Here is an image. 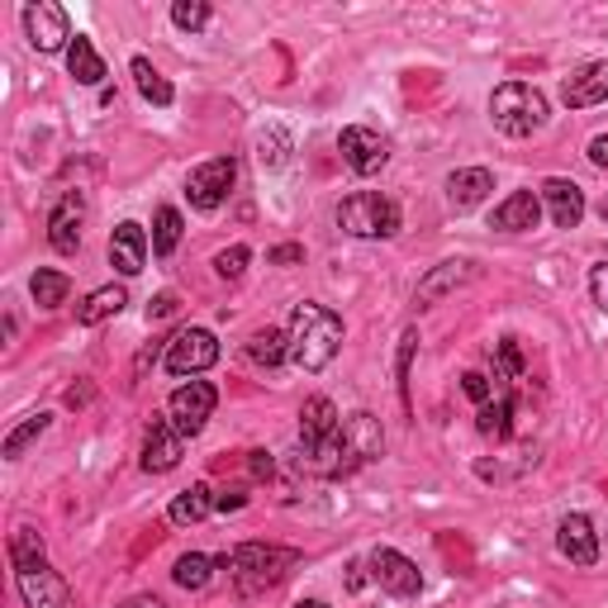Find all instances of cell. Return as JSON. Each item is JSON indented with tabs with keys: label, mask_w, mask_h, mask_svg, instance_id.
I'll use <instances>...</instances> for the list:
<instances>
[{
	"label": "cell",
	"mask_w": 608,
	"mask_h": 608,
	"mask_svg": "<svg viewBox=\"0 0 608 608\" xmlns=\"http://www.w3.org/2000/svg\"><path fill=\"white\" fill-rule=\"evenodd\" d=\"M381 447H385L381 419H376V413H366V409H356L324 442H309V447H300L295 452V466H300L304 476L338 480V476H352L356 466H366L371 456H381Z\"/></svg>",
	"instance_id": "1"
},
{
	"label": "cell",
	"mask_w": 608,
	"mask_h": 608,
	"mask_svg": "<svg viewBox=\"0 0 608 608\" xmlns=\"http://www.w3.org/2000/svg\"><path fill=\"white\" fill-rule=\"evenodd\" d=\"M290 362L300 371H324L328 362L338 356L342 348V319L334 309H324V304H295V314H290Z\"/></svg>",
	"instance_id": "2"
},
{
	"label": "cell",
	"mask_w": 608,
	"mask_h": 608,
	"mask_svg": "<svg viewBox=\"0 0 608 608\" xmlns=\"http://www.w3.org/2000/svg\"><path fill=\"white\" fill-rule=\"evenodd\" d=\"M214 565H224V571L238 580L243 594H261L271 585H281V580L300 565V551L290 547H261V542H247V547H233L224 551Z\"/></svg>",
	"instance_id": "3"
},
{
	"label": "cell",
	"mask_w": 608,
	"mask_h": 608,
	"mask_svg": "<svg viewBox=\"0 0 608 608\" xmlns=\"http://www.w3.org/2000/svg\"><path fill=\"white\" fill-rule=\"evenodd\" d=\"M490 119L508 138H528L547 124V95L528 86V81H508V86L490 95Z\"/></svg>",
	"instance_id": "4"
},
{
	"label": "cell",
	"mask_w": 608,
	"mask_h": 608,
	"mask_svg": "<svg viewBox=\"0 0 608 608\" xmlns=\"http://www.w3.org/2000/svg\"><path fill=\"white\" fill-rule=\"evenodd\" d=\"M338 224L352 238H395L399 233V204L381 190H356L338 204Z\"/></svg>",
	"instance_id": "5"
},
{
	"label": "cell",
	"mask_w": 608,
	"mask_h": 608,
	"mask_svg": "<svg viewBox=\"0 0 608 608\" xmlns=\"http://www.w3.org/2000/svg\"><path fill=\"white\" fill-rule=\"evenodd\" d=\"M214 405H219V390L210 381H186L182 390L167 399V419L176 423V433H182V437H196L200 428L210 423Z\"/></svg>",
	"instance_id": "6"
},
{
	"label": "cell",
	"mask_w": 608,
	"mask_h": 608,
	"mask_svg": "<svg viewBox=\"0 0 608 608\" xmlns=\"http://www.w3.org/2000/svg\"><path fill=\"white\" fill-rule=\"evenodd\" d=\"M219 362V338L210 328H182L167 348V371L172 376H200Z\"/></svg>",
	"instance_id": "7"
},
{
	"label": "cell",
	"mask_w": 608,
	"mask_h": 608,
	"mask_svg": "<svg viewBox=\"0 0 608 608\" xmlns=\"http://www.w3.org/2000/svg\"><path fill=\"white\" fill-rule=\"evenodd\" d=\"M366 565H371V580H376L385 594H395V599H413V594L423 589L419 565H413L405 551H395V547H376Z\"/></svg>",
	"instance_id": "8"
},
{
	"label": "cell",
	"mask_w": 608,
	"mask_h": 608,
	"mask_svg": "<svg viewBox=\"0 0 608 608\" xmlns=\"http://www.w3.org/2000/svg\"><path fill=\"white\" fill-rule=\"evenodd\" d=\"M182 456H186V437L176 433V423L167 419V413H152L148 437H143V471H152V476L176 471Z\"/></svg>",
	"instance_id": "9"
},
{
	"label": "cell",
	"mask_w": 608,
	"mask_h": 608,
	"mask_svg": "<svg viewBox=\"0 0 608 608\" xmlns=\"http://www.w3.org/2000/svg\"><path fill=\"white\" fill-rule=\"evenodd\" d=\"M338 148H342V162H348L356 176H376L385 162H390V143H385L376 129H366V124H352V129H342Z\"/></svg>",
	"instance_id": "10"
},
{
	"label": "cell",
	"mask_w": 608,
	"mask_h": 608,
	"mask_svg": "<svg viewBox=\"0 0 608 608\" xmlns=\"http://www.w3.org/2000/svg\"><path fill=\"white\" fill-rule=\"evenodd\" d=\"M24 30H30V44L38 52H58V48H72V24H67V10L52 5V0H38V5H24Z\"/></svg>",
	"instance_id": "11"
},
{
	"label": "cell",
	"mask_w": 608,
	"mask_h": 608,
	"mask_svg": "<svg viewBox=\"0 0 608 608\" xmlns=\"http://www.w3.org/2000/svg\"><path fill=\"white\" fill-rule=\"evenodd\" d=\"M233 176H238V167H233V157H214V162H204V167H196L186 176V196L196 210H219L229 196V186H233Z\"/></svg>",
	"instance_id": "12"
},
{
	"label": "cell",
	"mask_w": 608,
	"mask_h": 608,
	"mask_svg": "<svg viewBox=\"0 0 608 608\" xmlns=\"http://www.w3.org/2000/svg\"><path fill=\"white\" fill-rule=\"evenodd\" d=\"M20 594L30 608H77L67 580L52 571V565H30V571H20Z\"/></svg>",
	"instance_id": "13"
},
{
	"label": "cell",
	"mask_w": 608,
	"mask_h": 608,
	"mask_svg": "<svg viewBox=\"0 0 608 608\" xmlns=\"http://www.w3.org/2000/svg\"><path fill=\"white\" fill-rule=\"evenodd\" d=\"M81 219H86V200H81V190H72V196H62V204L48 219V243L58 247L62 257H72L81 247Z\"/></svg>",
	"instance_id": "14"
},
{
	"label": "cell",
	"mask_w": 608,
	"mask_h": 608,
	"mask_svg": "<svg viewBox=\"0 0 608 608\" xmlns=\"http://www.w3.org/2000/svg\"><path fill=\"white\" fill-rule=\"evenodd\" d=\"M557 547H561V557L571 561V565H594V561H599V537H594V523L585 514L561 518Z\"/></svg>",
	"instance_id": "15"
},
{
	"label": "cell",
	"mask_w": 608,
	"mask_h": 608,
	"mask_svg": "<svg viewBox=\"0 0 608 608\" xmlns=\"http://www.w3.org/2000/svg\"><path fill=\"white\" fill-rule=\"evenodd\" d=\"M561 101L571 109H589V105H604L608 101V62H589L580 72L565 77L561 86Z\"/></svg>",
	"instance_id": "16"
},
{
	"label": "cell",
	"mask_w": 608,
	"mask_h": 608,
	"mask_svg": "<svg viewBox=\"0 0 608 608\" xmlns=\"http://www.w3.org/2000/svg\"><path fill=\"white\" fill-rule=\"evenodd\" d=\"M542 204L551 210V224L557 229H575L580 219H585V196H580V186L565 182V176L542 182Z\"/></svg>",
	"instance_id": "17"
},
{
	"label": "cell",
	"mask_w": 608,
	"mask_h": 608,
	"mask_svg": "<svg viewBox=\"0 0 608 608\" xmlns=\"http://www.w3.org/2000/svg\"><path fill=\"white\" fill-rule=\"evenodd\" d=\"M109 261H115L119 276H138L148 261V233L143 224H119L109 233Z\"/></svg>",
	"instance_id": "18"
},
{
	"label": "cell",
	"mask_w": 608,
	"mask_h": 608,
	"mask_svg": "<svg viewBox=\"0 0 608 608\" xmlns=\"http://www.w3.org/2000/svg\"><path fill=\"white\" fill-rule=\"evenodd\" d=\"M537 219H542V196H533V190H514L500 210H494V224L490 229H504V233H523V229H537Z\"/></svg>",
	"instance_id": "19"
},
{
	"label": "cell",
	"mask_w": 608,
	"mask_h": 608,
	"mask_svg": "<svg viewBox=\"0 0 608 608\" xmlns=\"http://www.w3.org/2000/svg\"><path fill=\"white\" fill-rule=\"evenodd\" d=\"M494 190V176L486 167H461L447 176V200L456 204V210H471V204H480Z\"/></svg>",
	"instance_id": "20"
},
{
	"label": "cell",
	"mask_w": 608,
	"mask_h": 608,
	"mask_svg": "<svg viewBox=\"0 0 608 608\" xmlns=\"http://www.w3.org/2000/svg\"><path fill=\"white\" fill-rule=\"evenodd\" d=\"M342 419H338V409H334V399H324V395H314L309 405L300 409V437H304V447L309 442H324L328 433H334Z\"/></svg>",
	"instance_id": "21"
},
{
	"label": "cell",
	"mask_w": 608,
	"mask_h": 608,
	"mask_svg": "<svg viewBox=\"0 0 608 608\" xmlns=\"http://www.w3.org/2000/svg\"><path fill=\"white\" fill-rule=\"evenodd\" d=\"M67 67H72V77L81 81V86H101V81H105V58L95 52V44L86 34L72 38V48H67Z\"/></svg>",
	"instance_id": "22"
},
{
	"label": "cell",
	"mask_w": 608,
	"mask_h": 608,
	"mask_svg": "<svg viewBox=\"0 0 608 608\" xmlns=\"http://www.w3.org/2000/svg\"><path fill=\"white\" fill-rule=\"evenodd\" d=\"M124 304H129V290H124V285H101L95 295H86V304L77 309V319L86 324V328L91 324H105V319H115Z\"/></svg>",
	"instance_id": "23"
},
{
	"label": "cell",
	"mask_w": 608,
	"mask_h": 608,
	"mask_svg": "<svg viewBox=\"0 0 608 608\" xmlns=\"http://www.w3.org/2000/svg\"><path fill=\"white\" fill-rule=\"evenodd\" d=\"M461 281H471V261H442L437 271L423 276L419 285V304H433L437 295H447V290H456Z\"/></svg>",
	"instance_id": "24"
},
{
	"label": "cell",
	"mask_w": 608,
	"mask_h": 608,
	"mask_svg": "<svg viewBox=\"0 0 608 608\" xmlns=\"http://www.w3.org/2000/svg\"><path fill=\"white\" fill-rule=\"evenodd\" d=\"M210 508H214V490L204 486V480H196V486H190V490H182V494H176L167 514H172V523H182V528H186V523H200L204 514H210Z\"/></svg>",
	"instance_id": "25"
},
{
	"label": "cell",
	"mask_w": 608,
	"mask_h": 608,
	"mask_svg": "<svg viewBox=\"0 0 608 608\" xmlns=\"http://www.w3.org/2000/svg\"><path fill=\"white\" fill-rule=\"evenodd\" d=\"M133 81H138V95H143V101H152V105H172L176 101V91H172V81L157 72V67H152L148 58H133Z\"/></svg>",
	"instance_id": "26"
},
{
	"label": "cell",
	"mask_w": 608,
	"mask_h": 608,
	"mask_svg": "<svg viewBox=\"0 0 608 608\" xmlns=\"http://www.w3.org/2000/svg\"><path fill=\"white\" fill-rule=\"evenodd\" d=\"M247 356H253L257 366H281L290 356V338L276 334V328H267V334H257L253 342H247Z\"/></svg>",
	"instance_id": "27"
},
{
	"label": "cell",
	"mask_w": 608,
	"mask_h": 608,
	"mask_svg": "<svg viewBox=\"0 0 608 608\" xmlns=\"http://www.w3.org/2000/svg\"><path fill=\"white\" fill-rule=\"evenodd\" d=\"M508 423H514V399H508V395L490 399V405H480L476 428H480L486 437H508Z\"/></svg>",
	"instance_id": "28"
},
{
	"label": "cell",
	"mask_w": 608,
	"mask_h": 608,
	"mask_svg": "<svg viewBox=\"0 0 608 608\" xmlns=\"http://www.w3.org/2000/svg\"><path fill=\"white\" fill-rule=\"evenodd\" d=\"M182 214L176 210H157V219H152V253L157 257H172L176 243H182Z\"/></svg>",
	"instance_id": "29"
},
{
	"label": "cell",
	"mask_w": 608,
	"mask_h": 608,
	"mask_svg": "<svg viewBox=\"0 0 608 608\" xmlns=\"http://www.w3.org/2000/svg\"><path fill=\"white\" fill-rule=\"evenodd\" d=\"M30 290H34V304H38V309H58L72 285H67V276H62V271H34Z\"/></svg>",
	"instance_id": "30"
},
{
	"label": "cell",
	"mask_w": 608,
	"mask_h": 608,
	"mask_svg": "<svg viewBox=\"0 0 608 608\" xmlns=\"http://www.w3.org/2000/svg\"><path fill=\"white\" fill-rule=\"evenodd\" d=\"M10 561H15V571H30V565H44V537L34 528H20L10 537Z\"/></svg>",
	"instance_id": "31"
},
{
	"label": "cell",
	"mask_w": 608,
	"mask_h": 608,
	"mask_svg": "<svg viewBox=\"0 0 608 608\" xmlns=\"http://www.w3.org/2000/svg\"><path fill=\"white\" fill-rule=\"evenodd\" d=\"M44 433H48V413H30V419H24L20 428H10V437H5V456L15 461V456H24V447H30V442H38Z\"/></svg>",
	"instance_id": "32"
},
{
	"label": "cell",
	"mask_w": 608,
	"mask_h": 608,
	"mask_svg": "<svg viewBox=\"0 0 608 608\" xmlns=\"http://www.w3.org/2000/svg\"><path fill=\"white\" fill-rule=\"evenodd\" d=\"M210 575H214V561L200 557V551H190V557L176 561V585H182V589H204V585H210Z\"/></svg>",
	"instance_id": "33"
},
{
	"label": "cell",
	"mask_w": 608,
	"mask_h": 608,
	"mask_svg": "<svg viewBox=\"0 0 608 608\" xmlns=\"http://www.w3.org/2000/svg\"><path fill=\"white\" fill-rule=\"evenodd\" d=\"M257 157H261V167H281L290 157V138H285L281 124H271V129L257 133Z\"/></svg>",
	"instance_id": "34"
},
{
	"label": "cell",
	"mask_w": 608,
	"mask_h": 608,
	"mask_svg": "<svg viewBox=\"0 0 608 608\" xmlns=\"http://www.w3.org/2000/svg\"><path fill=\"white\" fill-rule=\"evenodd\" d=\"M172 24L176 30H204V24H210V5H204V0H176L172 5Z\"/></svg>",
	"instance_id": "35"
},
{
	"label": "cell",
	"mask_w": 608,
	"mask_h": 608,
	"mask_svg": "<svg viewBox=\"0 0 608 608\" xmlns=\"http://www.w3.org/2000/svg\"><path fill=\"white\" fill-rule=\"evenodd\" d=\"M247 261H253V253H247V247H243V243H233V247H229V253H219V257H214V271H219V276H224V281H238V276H243V267H247Z\"/></svg>",
	"instance_id": "36"
},
{
	"label": "cell",
	"mask_w": 608,
	"mask_h": 608,
	"mask_svg": "<svg viewBox=\"0 0 608 608\" xmlns=\"http://www.w3.org/2000/svg\"><path fill=\"white\" fill-rule=\"evenodd\" d=\"M494 352H500V376H523V352H518V338H504V342H494Z\"/></svg>",
	"instance_id": "37"
},
{
	"label": "cell",
	"mask_w": 608,
	"mask_h": 608,
	"mask_svg": "<svg viewBox=\"0 0 608 608\" xmlns=\"http://www.w3.org/2000/svg\"><path fill=\"white\" fill-rule=\"evenodd\" d=\"M413 348H419V334L409 328V334L399 338V399H405V405H409V362H413Z\"/></svg>",
	"instance_id": "38"
},
{
	"label": "cell",
	"mask_w": 608,
	"mask_h": 608,
	"mask_svg": "<svg viewBox=\"0 0 608 608\" xmlns=\"http://www.w3.org/2000/svg\"><path fill=\"white\" fill-rule=\"evenodd\" d=\"M461 390L476 399V405H490V395H494V385H490V376H480V371H466L461 376Z\"/></svg>",
	"instance_id": "39"
},
{
	"label": "cell",
	"mask_w": 608,
	"mask_h": 608,
	"mask_svg": "<svg viewBox=\"0 0 608 608\" xmlns=\"http://www.w3.org/2000/svg\"><path fill=\"white\" fill-rule=\"evenodd\" d=\"M589 295H594V304L608 314V261H599V267L589 271Z\"/></svg>",
	"instance_id": "40"
},
{
	"label": "cell",
	"mask_w": 608,
	"mask_h": 608,
	"mask_svg": "<svg viewBox=\"0 0 608 608\" xmlns=\"http://www.w3.org/2000/svg\"><path fill=\"white\" fill-rule=\"evenodd\" d=\"M176 309H182V300H176L172 290H162V295H157V300L148 304V324H152V319H172Z\"/></svg>",
	"instance_id": "41"
},
{
	"label": "cell",
	"mask_w": 608,
	"mask_h": 608,
	"mask_svg": "<svg viewBox=\"0 0 608 608\" xmlns=\"http://www.w3.org/2000/svg\"><path fill=\"white\" fill-rule=\"evenodd\" d=\"M271 261H276V267H290V261H304V247L281 243V247H271Z\"/></svg>",
	"instance_id": "42"
},
{
	"label": "cell",
	"mask_w": 608,
	"mask_h": 608,
	"mask_svg": "<svg viewBox=\"0 0 608 608\" xmlns=\"http://www.w3.org/2000/svg\"><path fill=\"white\" fill-rule=\"evenodd\" d=\"M247 504V494L243 490H224V494H214V508H224V514H229V508H243Z\"/></svg>",
	"instance_id": "43"
},
{
	"label": "cell",
	"mask_w": 608,
	"mask_h": 608,
	"mask_svg": "<svg viewBox=\"0 0 608 608\" xmlns=\"http://www.w3.org/2000/svg\"><path fill=\"white\" fill-rule=\"evenodd\" d=\"M589 162H594V167H608V138L604 133L589 143Z\"/></svg>",
	"instance_id": "44"
},
{
	"label": "cell",
	"mask_w": 608,
	"mask_h": 608,
	"mask_svg": "<svg viewBox=\"0 0 608 608\" xmlns=\"http://www.w3.org/2000/svg\"><path fill=\"white\" fill-rule=\"evenodd\" d=\"M366 585V561H352L348 565V589H362Z\"/></svg>",
	"instance_id": "45"
},
{
	"label": "cell",
	"mask_w": 608,
	"mask_h": 608,
	"mask_svg": "<svg viewBox=\"0 0 608 608\" xmlns=\"http://www.w3.org/2000/svg\"><path fill=\"white\" fill-rule=\"evenodd\" d=\"M124 608H167V604H162V599H152V594H138V599H129Z\"/></svg>",
	"instance_id": "46"
},
{
	"label": "cell",
	"mask_w": 608,
	"mask_h": 608,
	"mask_svg": "<svg viewBox=\"0 0 608 608\" xmlns=\"http://www.w3.org/2000/svg\"><path fill=\"white\" fill-rule=\"evenodd\" d=\"M253 471L257 476H271V456L267 452H253Z\"/></svg>",
	"instance_id": "47"
},
{
	"label": "cell",
	"mask_w": 608,
	"mask_h": 608,
	"mask_svg": "<svg viewBox=\"0 0 608 608\" xmlns=\"http://www.w3.org/2000/svg\"><path fill=\"white\" fill-rule=\"evenodd\" d=\"M295 608H328L324 599H304V604H295Z\"/></svg>",
	"instance_id": "48"
},
{
	"label": "cell",
	"mask_w": 608,
	"mask_h": 608,
	"mask_svg": "<svg viewBox=\"0 0 608 608\" xmlns=\"http://www.w3.org/2000/svg\"><path fill=\"white\" fill-rule=\"evenodd\" d=\"M599 219H604V224H608V200H604V204H599Z\"/></svg>",
	"instance_id": "49"
}]
</instances>
